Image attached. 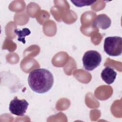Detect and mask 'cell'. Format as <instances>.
I'll return each mask as SVG.
<instances>
[{
	"label": "cell",
	"instance_id": "277c9868",
	"mask_svg": "<svg viewBox=\"0 0 122 122\" xmlns=\"http://www.w3.org/2000/svg\"><path fill=\"white\" fill-rule=\"evenodd\" d=\"M29 103L25 99L20 100L15 96L9 104V111L14 115L23 116L26 112Z\"/></svg>",
	"mask_w": 122,
	"mask_h": 122
},
{
	"label": "cell",
	"instance_id": "52a82bcc",
	"mask_svg": "<svg viewBox=\"0 0 122 122\" xmlns=\"http://www.w3.org/2000/svg\"><path fill=\"white\" fill-rule=\"evenodd\" d=\"M14 32L18 35V41L22 42L23 44L25 43V37L26 36H28L30 34V31L28 28H24L22 30L16 29L14 30Z\"/></svg>",
	"mask_w": 122,
	"mask_h": 122
},
{
	"label": "cell",
	"instance_id": "6da1fadb",
	"mask_svg": "<svg viewBox=\"0 0 122 122\" xmlns=\"http://www.w3.org/2000/svg\"><path fill=\"white\" fill-rule=\"evenodd\" d=\"M28 82L30 89L38 93L47 92L52 88L54 78L49 70L44 68L36 69L29 75Z\"/></svg>",
	"mask_w": 122,
	"mask_h": 122
},
{
	"label": "cell",
	"instance_id": "3957f363",
	"mask_svg": "<svg viewBox=\"0 0 122 122\" xmlns=\"http://www.w3.org/2000/svg\"><path fill=\"white\" fill-rule=\"evenodd\" d=\"M102 59L101 55L97 51H87L82 57L83 67L87 71H92L100 65Z\"/></svg>",
	"mask_w": 122,
	"mask_h": 122
},
{
	"label": "cell",
	"instance_id": "ba28073f",
	"mask_svg": "<svg viewBox=\"0 0 122 122\" xmlns=\"http://www.w3.org/2000/svg\"><path fill=\"white\" fill-rule=\"evenodd\" d=\"M71 2L76 6L78 7H81L85 6H90L96 2V0H71Z\"/></svg>",
	"mask_w": 122,
	"mask_h": 122
},
{
	"label": "cell",
	"instance_id": "7a4b0ae2",
	"mask_svg": "<svg viewBox=\"0 0 122 122\" xmlns=\"http://www.w3.org/2000/svg\"><path fill=\"white\" fill-rule=\"evenodd\" d=\"M104 51L111 56H118L122 52V38L119 36L107 37L104 40Z\"/></svg>",
	"mask_w": 122,
	"mask_h": 122
},
{
	"label": "cell",
	"instance_id": "5b68a950",
	"mask_svg": "<svg viewBox=\"0 0 122 122\" xmlns=\"http://www.w3.org/2000/svg\"><path fill=\"white\" fill-rule=\"evenodd\" d=\"M111 24L110 18L105 14L98 15L93 20L92 25L94 27H97L103 30L109 28Z\"/></svg>",
	"mask_w": 122,
	"mask_h": 122
},
{
	"label": "cell",
	"instance_id": "8992f818",
	"mask_svg": "<svg viewBox=\"0 0 122 122\" xmlns=\"http://www.w3.org/2000/svg\"><path fill=\"white\" fill-rule=\"evenodd\" d=\"M101 77L103 81L108 84H112L115 81L117 72L110 67H106L101 72Z\"/></svg>",
	"mask_w": 122,
	"mask_h": 122
}]
</instances>
